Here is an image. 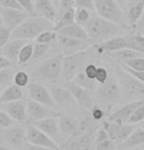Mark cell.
Instances as JSON below:
<instances>
[{"label": "cell", "instance_id": "6da1fadb", "mask_svg": "<svg viewBox=\"0 0 144 150\" xmlns=\"http://www.w3.org/2000/svg\"><path fill=\"white\" fill-rule=\"evenodd\" d=\"M89 41L93 43H101L118 35H125V27L106 20L97 14H93L89 21L83 25Z\"/></svg>", "mask_w": 144, "mask_h": 150}, {"label": "cell", "instance_id": "7a4b0ae2", "mask_svg": "<svg viewBox=\"0 0 144 150\" xmlns=\"http://www.w3.org/2000/svg\"><path fill=\"white\" fill-rule=\"evenodd\" d=\"M55 24L49 20L40 16H30L26 21H24L12 30L11 39H25L32 40L35 39L42 32L48 30H54Z\"/></svg>", "mask_w": 144, "mask_h": 150}, {"label": "cell", "instance_id": "3957f363", "mask_svg": "<svg viewBox=\"0 0 144 150\" xmlns=\"http://www.w3.org/2000/svg\"><path fill=\"white\" fill-rule=\"evenodd\" d=\"M122 90V97L128 102L144 100V83L128 73L122 66L115 69Z\"/></svg>", "mask_w": 144, "mask_h": 150}, {"label": "cell", "instance_id": "277c9868", "mask_svg": "<svg viewBox=\"0 0 144 150\" xmlns=\"http://www.w3.org/2000/svg\"><path fill=\"white\" fill-rule=\"evenodd\" d=\"M96 100L101 108L110 109L115 106L122 97V90L116 73L110 74L105 83H98L96 87Z\"/></svg>", "mask_w": 144, "mask_h": 150}, {"label": "cell", "instance_id": "5b68a950", "mask_svg": "<svg viewBox=\"0 0 144 150\" xmlns=\"http://www.w3.org/2000/svg\"><path fill=\"white\" fill-rule=\"evenodd\" d=\"M95 13L102 18L125 27L126 11L116 0H94Z\"/></svg>", "mask_w": 144, "mask_h": 150}, {"label": "cell", "instance_id": "8992f818", "mask_svg": "<svg viewBox=\"0 0 144 150\" xmlns=\"http://www.w3.org/2000/svg\"><path fill=\"white\" fill-rule=\"evenodd\" d=\"M88 55L89 50L86 49L63 57L61 80H63L65 83L74 80L75 76L84 68V63H85Z\"/></svg>", "mask_w": 144, "mask_h": 150}, {"label": "cell", "instance_id": "52a82bcc", "mask_svg": "<svg viewBox=\"0 0 144 150\" xmlns=\"http://www.w3.org/2000/svg\"><path fill=\"white\" fill-rule=\"evenodd\" d=\"M62 60L61 56H53L43 61L37 68L38 75L45 81H57L62 77Z\"/></svg>", "mask_w": 144, "mask_h": 150}, {"label": "cell", "instance_id": "ba28073f", "mask_svg": "<svg viewBox=\"0 0 144 150\" xmlns=\"http://www.w3.org/2000/svg\"><path fill=\"white\" fill-rule=\"evenodd\" d=\"M103 128L107 131L112 140H114L117 144H120L128 139V137L137 128V125L128 123L119 124L106 120L103 122Z\"/></svg>", "mask_w": 144, "mask_h": 150}, {"label": "cell", "instance_id": "9c48e42d", "mask_svg": "<svg viewBox=\"0 0 144 150\" xmlns=\"http://www.w3.org/2000/svg\"><path fill=\"white\" fill-rule=\"evenodd\" d=\"M5 143L14 148H24L27 141V128L19 125H14L7 129H0Z\"/></svg>", "mask_w": 144, "mask_h": 150}, {"label": "cell", "instance_id": "30bf717a", "mask_svg": "<svg viewBox=\"0 0 144 150\" xmlns=\"http://www.w3.org/2000/svg\"><path fill=\"white\" fill-rule=\"evenodd\" d=\"M65 86L72 92V94L74 95L75 99L80 107L87 110H91L95 106L94 104L96 98H94L92 94V90L81 87L73 81L65 83Z\"/></svg>", "mask_w": 144, "mask_h": 150}, {"label": "cell", "instance_id": "8fae6325", "mask_svg": "<svg viewBox=\"0 0 144 150\" xmlns=\"http://www.w3.org/2000/svg\"><path fill=\"white\" fill-rule=\"evenodd\" d=\"M27 141L28 143L33 144V145L44 146L55 150H61L58 143H56L46 134H44L38 128H36L32 123L27 127Z\"/></svg>", "mask_w": 144, "mask_h": 150}, {"label": "cell", "instance_id": "7c38bea8", "mask_svg": "<svg viewBox=\"0 0 144 150\" xmlns=\"http://www.w3.org/2000/svg\"><path fill=\"white\" fill-rule=\"evenodd\" d=\"M27 105V114L28 119L33 122L40 121L42 119L49 118V117H58L59 114L56 110L49 108V107L43 105L41 103H38L32 99L26 100Z\"/></svg>", "mask_w": 144, "mask_h": 150}, {"label": "cell", "instance_id": "4fadbf2b", "mask_svg": "<svg viewBox=\"0 0 144 150\" xmlns=\"http://www.w3.org/2000/svg\"><path fill=\"white\" fill-rule=\"evenodd\" d=\"M29 97L32 100L36 101L38 103H41L43 105L56 110V105L51 91H49L46 87L43 86L40 83H32L29 84Z\"/></svg>", "mask_w": 144, "mask_h": 150}, {"label": "cell", "instance_id": "5bb4252c", "mask_svg": "<svg viewBox=\"0 0 144 150\" xmlns=\"http://www.w3.org/2000/svg\"><path fill=\"white\" fill-rule=\"evenodd\" d=\"M0 17L3 22V26L13 30L24 21H26L30 17V14L27 13L25 10L0 8Z\"/></svg>", "mask_w": 144, "mask_h": 150}, {"label": "cell", "instance_id": "9a60e30c", "mask_svg": "<svg viewBox=\"0 0 144 150\" xmlns=\"http://www.w3.org/2000/svg\"><path fill=\"white\" fill-rule=\"evenodd\" d=\"M57 43L60 47L61 50H63V52L66 55L74 54V53L83 51V50L88 49L89 41L86 40H81V39L70 38V36H66L63 35H57Z\"/></svg>", "mask_w": 144, "mask_h": 150}, {"label": "cell", "instance_id": "2e32d148", "mask_svg": "<svg viewBox=\"0 0 144 150\" xmlns=\"http://www.w3.org/2000/svg\"><path fill=\"white\" fill-rule=\"evenodd\" d=\"M0 109L6 112L17 123H26L29 120L27 114L26 101L23 99L13 101V102L0 103Z\"/></svg>", "mask_w": 144, "mask_h": 150}, {"label": "cell", "instance_id": "e0dca14e", "mask_svg": "<svg viewBox=\"0 0 144 150\" xmlns=\"http://www.w3.org/2000/svg\"><path fill=\"white\" fill-rule=\"evenodd\" d=\"M59 117V116H58ZM58 117H49L42 119L40 121L33 122V125L46 134L50 138H52L56 143L60 142L61 140V132L59 127V118Z\"/></svg>", "mask_w": 144, "mask_h": 150}, {"label": "cell", "instance_id": "ac0fdd59", "mask_svg": "<svg viewBox=\"0 0 144 150\" xmlns=\"http://www.w3.org/2000/svg\"><path fill=\"white\" fill-rule=\"evenodd\" d=\"M35 15L43 17L55 24L59 18V9L52 0H33Z\"/></svg>", "mask_w": 144, "mask_h": 150}, {"label": "cell", "instance_id": "d6986e66", "mask_svg": "<svg viewBox=\"0 0 144 150\" xmlns=\"http://www.w3.org/2000/svg\"><path fill=\"white\" fill-rule=\"evenodd\" d=\"M51 94L53 96L56 105L60 106L62 108H71V107H74L76 104H78L74 95L72 94V92L66 86H52Z\"/></svg>", "mask_w": 144, "mask_h": 150}, {"label": "cell", "instance_id": "ffe728a7", "mask_svg": "<svg viewBox=\"0 0 144 150\" xmlns=\"http://www.w3.org/2000/svg\"><path fill=\"white\" fill-rule=\"evenodd\" d=\"M144 100L140 101H132V102H128L126 105L119 108L116 111L110 113L107 120L111 122H116L119 124H126L128 123L129 117L133 113V111L143 102Z\"/></svg>", "mask_w": 144, "mask_h": 150}, {"label": "cell", "instance_id": "44dd1931", "mask_svg": "<svg viewBox=\"0 0 144 150\" xmlns=\"http://www.w3.org/2000/svg\"><path fill=\"white\" fill-rule=\"evenodd\" d=\"M128 48L126 45V39L125 35H118L115 38H112L106 41H103L101 43H98L95 45L96 52L99 54H109V53L118 51Z\"/></svg>", "mask_w": 144, "mask_h": 150}, {"label": "cell", "instance_id": "7402d4cb", "mask_svg": "<svg viewBox=\"0 0 144 150\" xmlns=\"http://www.w3.org/2000/svg\"><path fill=\"white\" fill-rule=\"evenodd\" d=\"M58 118H59V127H60L61 137H65L67 141L72 137V135L77 131L80 121L70 115H60Z\"/></svg>", "mask_w": 144, "mask_h": 150}, {"label": "cell", "instance_id": "603a6c76", "mask_svg": "<svg viewBox=\"0 0 144 150\" xmlns=\"http://www.w3.org/2000/svg\"><path fill=\"white\" fill-rule=\"evenodd\" d=\"M29 41L30 40H25V39H11L2 49H0V54L4 55L12 62L18 61L20 51L23 46Z\"/></svg>", "mask_w": 144, "mask_h": 150}, {"label": "cell", "instance_id": "cb8c5ba5", "mask_svg": "<svg viewBox=\"0 0 144 150\" xmlns=\"http://www.w3.org/2000/svg\"><path fill=\"white\" fill-rule=\"evenodd\" d=\"M144 144V129L141 127H137L133 132L126 139L124 142L117 144V149L119 150H128L133 147Z\"/></svg>", "mask_w": 144, "mask_h": 150}, {"label": "cell", "instance_id": "d4e9b609", "mask_svg": "<svg viewBox=\"0 0 144 150\" xmlns=\"http://www.w3.org/2000/svg\"><path fill=\"white\" fill-rule=\"evenodd\" d=\"M57 33H59V35H66V36H70V38L81 39V40L89 41L88 35H87V33H86L85 29L83 28V26L78 24V23H74V24L70 25V26L62 28L61 30H57Z\"/></svg>", "mask_w": 144, "mask_h": 150}, {"label": "cell", "instance_id": "484cf974", "mask_svg": "<svg viewBox=\"0 0 144 150\" xmlns=\"http://www.w3.org/2000/svg\"><path fill=\"white\" fill-rule=\"evenodd\" d=\"M24 97L22 87L18 86L17 84H9L6 88L3 90L1 96H0V103L13 102V101L21 100Z\"/></svg>", "mask_w": 144, "mask_h": 150}, {"label": "cell", "instance_id": "4316f807", "mask_svg": "<svg viewBox=\"0 0 144 150\" xmlns=\"http://www.w3.org/2000/svg\"><path fill=\"white\" fill-rule=\"evenodd\" d=\"M144 11V0L132 5L126 10V22L128 26H136Z\"/></svg>", "mask_w": 144, "mask_h": 150}, {"label": "cell", "instance_id": "83f0119b", "mask_svg": "<svg viewBox=\"0 0 144 150\" xmlns=\"http://www.w3.org/2000/svg\"><path fill=\"white\" fill-rule=\"evenodd\" d=\"M75 16H76V7L69 8V9L65 10L63 12L59 13V18L57 20V22L55 23V27H54L55 32L61 30L62 28L70 26V25L76 23Z\"/></svg>", "mask_w": 144, "mask_h": 150}, {"label": "cell", "instance_id": "f1b7e54d", "mask_svg": "<svg viewBox=\"0 0 144 150\" xmlns=\"http://www.w3.org/2000/svg\"><path fill=\"white\" fill-rule=\"evenodd\" d=\"M107 55L111 59H113V60L120 62V63H125V62L131 60V59H134V58L144 57L143 54L135 51V50L129 49V48H125V49H122V50H118V51L109 53V54H107Z\"/></svg>", "mask_w": 144, "mask_h": 150}, {"label": "cell", "instance_id": "f546056e", "mask_svg": "<svg viewBox=\"0 0 144 150\" xmlns=\"http://www.w3.org/2000/svg\"><path fill=\"white\" fill-rule=\"evenodd\" d=\"M128 48L144 55V35L141 33H128L125 35Z\"/></svg>", "mask_w": 144, "mask_h": 150}, {"label": "cell", "instance_id": "4dcf8cb0", "mask_svg": "<svg viewBox=\"0 0 144 150\" xmlns=\"http://www.w3.org/2000/svg\"><path fill=\"white\" fill-rule=\"evenodd\" d=\"M74 83H76L78 86H80L81 87H84L86 89H89V90H95L96 87H97V81L95 80H92V79L88 78L86 76V74L84 73L83 69L80 70L77 75L75 76L74 80H73Z\"/></svg>", "mask_w": 144, "mask_h": 150}, {"label": "cell", "instance_id": "1f68e13d", "mask_svg": "<svg viewBox=\"0 0 144 150\" xmlns=\"http://www.w3.org/2000/svg\"><path fill=\"white\" fill-rule=\"evenodd\" d=\"M93 14H95V12H92L86 8L83 7H76V23L83 26L85 23L89 21V19L91 18Z\"/></svg>", "mask_w": 144, "mask_h": 150}, {"label": "cell", "instance_id": "d6a6232c", "mask_svg": "<svg viewBox=\"0 0 144 150\" xmlns=\"http://www.w3.org/2000/svg\"><path fill=\"white\" fill-rule=\"evenodd\" d=\"M32 55H33V43H32V42H27L23 46L21 51H20L18 62L20 64H26L32 58Z\"/></svg>", "mask_w": 144, "mask_h": 150}, {"label": "cell", "instance_id": "836d02e7", "mask_svg": "<svg viewBox=\"0 0 144 150\" xmlns=\"http://www.w3.org/2000/svg\"><path fill=\"white\" fill-rule=\"evenodd\" d=\"M57 35L58 33L54 30H45V32H42L35 40V42H38V43H44V44L51 43L52 41L57 39Z\"/></svg>", "mask_w": 144, "mask_h": 150}, {"label": "cell", "instance_id": "e575fe53", "mask_svg": "<svg viewBox=\"0 0 144 150\" xmlns=\"http://www.w3.org/2000/svg\"><path fill=\"white\" fill-rule=\"evenodd\" d=\"M15 72L13 69L7 68V69L0 70V86H9L11 83L14 81V77H15Z\"/></svg>", "mask_w": 144, "mask_h": 150}, {"label": "cell", "instance_id": "d590c367", "mask_svg": "<svg viewBox=\"0 0 144 150\" xmlns=\"http://www.w3.org/2000/svg\"><path fill=\"white\" fill-rule=\"evenodd\" d=\"M144 120V101L134 110L131 116L129 117L128 123V124H133L138 125Z\"/></svg>", "mask_w": 144, "mask_h": 150}, {"label": "cell", "instance_id": "8d00e7d4", "mask_svg": "<svg viewBox=\"0 0 144 150\" xmlns=\"http://www.w3.org/2000/svg\"><path fill=\"white\" fill-rule=\"evenodd\" d=\"M50 46V43L44 44V43H38V42H35L33 43V55L32 58L37 60L42 56L45 55V53L48 51Z\"/></svg>", "mask_w": 144, "mask_h": 150}, {"label": "cell", "instance_id": "74e56055", "mask_svg": "<svg viewBox=\"0 0 144 150\" xmlns=\"http://www.w3.org/2000/svg\"><path fill=\"white\" fill-rule=\"evenodd\" d=\"M13 83L20 87H24V86H26L29 84L30 77L26 72H24V71H20V72H17L15 74Z\"/></svg>", "mask_w": 144, "mask_h": 150}, {"label": "cell", "instance_id": "f35d334b", "mask_svg": "<svg viewBox=\"0 0 144 150\" xmlns=\"http://www.w3.org/2000/svg\"><path fill=\"white\" fill-rule=\"evenodd\" d=\"M124 64L129 69H132L134 71H144V57H138L131 59L125 62V63H120Z\"/></svg>", "mask_w": 144, "mask_h": 150}, {"label": "cell", "instance_id": "ab89813d", "mask_svg": "<svg viewBox=\"0 0 144 150\" xmlns=\"http://www.w3.org/2000/svg\"><path fill=\"white\" fill-rule=\"evenodd\" d=\"M11 35H12V30L5 26L0 27V49H2L10 41Z\"/></svg>", "mask_w": 144, "mask_h": 150}, {"label": "cell", "instance_id": "60d3db41", "mask_svg": "<svg viewBox=\"0 0 144 150\" xmlns=\"http://www.w3.org/2000/svg\"><path fill=\"white\" fill-rule=\"evenodd\" d=\"M16 123L17 122L13 120L6 112L0 109V129H7L14 126Z\"/></svg>", "mask_w": 144, "mask_h": 150}, {"label": "cell", "instance_id": "b9f144b4", "mask_svg": "<svg viewBox=\"0 0 144 150\" xmlns=\"http://www.w3.org/2000/svg\"><path fill=\"white\" fill-rule=\"evenodd\" d=\"M117 148V143L111 138L102 141L99 143H95V150H115Z\"/></svg>", "mask_w": 144, "mask_h": 150}, {"label": "cell", "instance_id": "7bdbcfd3", "mask_svg": "<svg viewBox=\"0 0 144 150\" xmlns=\"http://www.w3.org/2000/svg\"><path fill=\"white\" fill-rule=\"evenodd\" d=\"M17 1L21 5L23 10H25L27 13H29L30 16H35L33 0H17Z\"/></svg>", "mask_w": 144, "mask_h": 150}, {"label": "cell", "instance_id": "ee69618b", "mask_svg": "<svg viewBox=\"0 0 144 150\" xmlns=\"http://www.w3.org/2000/svg\"><path fill=\"white\" fill-rule=\"evenodd\" d=\"M110 73L105 67H97V72H96L95 81L97 83H103L108 80Z\"/></svg>", "mask_w": 144, "mask_h": 150}, {"label": "cell", "instance_id": "f6af8a7d", "mask_svg": "<svg viewBox=\"0 0 144 150\" xmlns=\"http://www.w3.org/2000/svg\"><path fill=\"white\" fill-rule=\"evenodd\" d=\"M90 111H91V117L94 119L95 121L99 122V121H102L103 119L105 118V110L103 108H101L100 106H94Z\"/></svg>", "mask_w": 144, "mask_h": 150}, {"label": "cell", "instance_id": "bcb514c9", "mask_svg": "<svg viewBox=\"0 0 144 150\" xmlns=\"http://www.w3.org/2000/svg\"><path fill=\"white\" fill-rule=\"evenodd\" d=\"M110 138L108 132L104 128H98V129L96 131L95 134H94V142L95 143H99L102 142V141L108 139Z\"/></svg>", "mask_w": 144, "mask_h": 150}, {"label": "cell", "instance_id": "7dc6e473", "mask_svg": "<svg viewBox=\"0 0 144 150\" xmlns=\"http://www.w3.org/2000/svg\"><path fill=\"white\" fill-rule=\"evenodd\" d=\"M75 7H83L95 12L94 0H75Z\"/></svg>", "mask_w": 144, "mask_h": 150}, {"label": "cell", "instance_id": "c3c4849f", "mask_svg": "<svg viewBox=\"0 0 144 150\" xmlns=\"http://www.w3.org/2000/svg\"><path fill=\"white\" fill-rule=\"evenodd\" d=\"M0 8H9V9L23 10L21 5L17 0H0Z\"/></svg>", "mask_w": 144, "mask_h": 150}, {"label": "cell", "instance_id": "681fc988", "mask_svg": "<svg viewBox=\"0 0 144 150\" xmlns=\"http://www.w3.org/2000/svg\"><path fill=\"white\" fill-rule=\"evenodd\" d=\"M120 65L126 71V72L133 76L134 78H136L137 80H139L140 81L144 83V71H134V70H132V69H129V68L125 66L124 64H120Z\"/></svg>", "mask_w": 144, "mask_h": 150}, {"label": "cell", "instance_id": "f907efd6", "mask_svg": "<svg viewBox=\"0 0 144 150\" xmlns=\"http://www.w3.org/2000/svg\"><path fill=\"white\" fill-rule=\"evenodd\" d=\"M84 73L86 74V76L92 80H95L96 78V72H97V67L94 64H87L85 67L83 68Z\"/></svg>", "mask_w": 144, "mask_h": 150}, {"label": "cell", "instance_id": "816d5d0a", "mask_svg": "<svg viewBox=\"0 0 144 150\" xmlns=\"http://www.w3.org/2000/svg\"><path fill=\"white\" fill-rule=\"evenodd\" d=\"M75 7V0H60L59 5V13L69 9V8Z\"/></svg>", "mask_w": 144, "mask_h": 150}, {"label": "cell", "instance_id": "f5cc1de1", "mask_svg": "<svg viewBox=\"0 0 144 150\" xmlns=\"http://www.w3.org/2000/svg\"><path fill=\"white\" fill-rule=\"evenodd\" d=\"M11 64H12V61L9 60V59H8L7 57H5L4 55L0 54V70L10 68Z\"/></svg>", "mask_w": 144, "mask_h": 150}, {"label": "cell", "instance_id": "db71d44e", "mask_svg": "<svg viewBox=\"0 0 144 150\" xmlns=\"http://www.w3.org/2000/svg\"><path fill=\"white\" fill-rule=\"evenodd\" d=\"M24 150H55L52 148H48V147L44 146H38V145H33V144L28 143L24 146Z\"/></svg>", "mask_w": 144, "mask_h": 150}, {"label": "cell", "instance_id": "11a10c76", "mask_svg": "<svg viewBox=\"0 0 144 150\" xmlns=\"http://www.w3.org/2000/svg\"><path fill=\"white\" fill-rule=\"evenodd\" d=\"M140 1H142V0H125V1H124V9H125V11H126L131 6H132V5L136 4Z\"/></svg>", "mask_w": 144, "mask_h": 150}, {"label": "cell", "instance_id": "9f6ffc18", "mask_svg": "<svg viewBox=\"0 0 144 150\" xmlns=\"http://www.w3.org/2000/svg\"><path fill=\"white\" fill-rule=\"evenodd\" d=\"M135 28L139 30H144V11H143V14H142V16H141V18L139 19V21L137 22Z\"/></svg>", "mask_w": 144, "mask_h": 150}, {"label": "cell", "instance_id": "6f0895ef", "mask_svg": "<svg viewBox=\"0 0 144 150\" xmlns=\"http://www.w3.org/2000/svg\"><path fill=\"white\" fill-rule=\"evenodd\" d=\"M83 150H95V142H94V140L91 141V142H89L88 144H86V145L83 147Z\"/></svg>", "mask_w": 144, "mask_h": 150}, {"label": "cell", "instance_id": "680465c9", "mask_svg": "<svg viewBox=\"0 0 144 150\" xmlns=\"http://www.w3.org/2000/svg\"><path fill=\"white\" fill-rule=\"evenodd\" d=\"M128 150H144V144H141V145H138L136 147H133V148H131Z\"/></svg>", "mask_w": 144, "mask_h": 150}, {"label": "cell", "instance_id": "91938a15", "mask_svg": "<svg viewBox=\"0 0 144 150\" xmlns=\"http://www.w3.org/2000/svg\"><path fill=\"white\" fill-rule=\"evenodd\" d=\"M0 150H13V149H11L8 146H5L4 144H0Z\"/></svg>", "mask_w": 144, "mask_h": 150}, {"label": "cell", "instance_id": "94428289", "mask_svg": "<svg viewBox=\"0 0 144 150\" xmlns=\"http://www.w3.org/2000/svg\"><path fill=\"white\" fill-rule=\"evenodd\" d=\"M52 2L55 4V6L59 9V5H60V0H52Z\"/></svg>", "mask_w": 144, "mask_h": 150}, {"label": "cell", "instance_id": "6125c7cd", "mask_svg": "<svg viewBox=\"0 0 144 150\" xmlns=\"http://www.w3.org/2000/svg\"><path fill=\"white\" fill-rule=\"evenodd\" d=\"M4 143H5L4 138H3V137H2L1 132H0V144H4Z\"/></svg>", "mask_w": 144, "mask_h": 150}, {"label": "cell", "instance_id": "be15d7a7", "mask_svg": "<svg viewBox=\"0 0 144 150\" xmlns=\"http://www.w3.org/2000/svg\"><path fill=\"white\" fill-rule=\"evenodd\" d=\"M116 1H117L118 3L120 4L121 6H122V7L124 8V1H125V0H116ZM124 10H125V9H124Z\"/></svg>", "mask_w": 144, "mask_h": 150}, {"label": "cell", "instance_id": "e7e4bbea", "mask_svg": "<svg viewBox=\"0 0 144 150\" xmlns=\"http://www.w3.org/2000/svg\"><path fill=\"white\" fill-rule=\"evenodd\" d=\"M140 127H141V128H142V129H144V120H143V121L140 123Z\"/></svg>", "mask_w": 144, "mask_h": 150}, {"label": "cell", "instance_id": "03108f58", "mask_svg": "<svg viewBox=\"0 0 144 150\" xmlns=\"http://www.w3.org/2000/svg\"><path fill=\"white\" fill-rule=\"evenodd\" d=\"M2 92H3V89H2V86H0V96H1Z\"/></svg>", "mask_w": 144, "mask_h": 150}]
</instances>
